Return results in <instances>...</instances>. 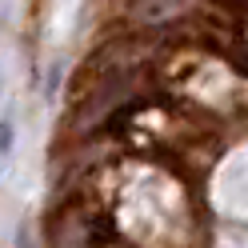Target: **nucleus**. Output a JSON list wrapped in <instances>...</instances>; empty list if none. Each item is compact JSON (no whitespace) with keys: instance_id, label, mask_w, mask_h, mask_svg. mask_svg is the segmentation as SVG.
Segmentation results:
<instances>
[{"instance_id":"nucleus-1","label":"nucleus","mask_w":248,"mask_h":248,"mask_svg":"<svg viewBox=\"0 0 248 248\" xmlns=\"http://www.w3.org/2000/svg\"><path fill=\"white\" fill-rule=\"evenodd\" d=\"M12 140H16V132H12V116H4V128H0V148H4V156H12Z\"/></svg>"},{"instance_id":"nucleus-2","label":"nucleus","mask_w":248,"mask_h":248,"mask_svg":"<svg viewBox=\"0 0 248 248\" xmlns=\"http://www.w3.org/2000/svg\"><path fill=\"white\" fill-rule=\"evenodd\" d=\"M16 248H36V244H32V228H28V224L16 228Z\"/></svg>"}]
</instances>
